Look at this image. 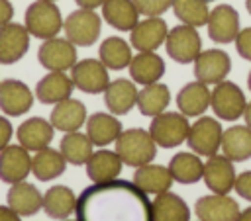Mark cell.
<instances>
[{
	"instance_id": "obj_9",
	"label": "cell",
	"mask_w": 251,
	"mask_h": 221,
	"mask_svg": "<svg viewBox=\"0 0 251 221\" xmlns=\"http://www.w3.org/2000/svg\"><path fill=\"white\" fill-rule=\"evenodd\" d=\"M37 61L47 70H71L76 63V45H73L67 37H51L39 45Z\"/></svg>"
},
{
	"instance_id": "obj_13",
	"label": "cell",
	"mask_w": 251,
	"mask_h": 221,
	"mask_svg": "<svg viewBox=\"0 0 251 221\" xmlns=\"http://www.w3.org/2000/svg\"><path fill=\"white\" fill-rule=\"evenodd\" d=\"M167 33L169 25L161 16H147L129 31V45L137 51H157L161 45H165Z\"/></svg>"
},
{
	"instance_id": "obj_46",
	"label": "cell",
	"mask_w": 251,
	"mask_h": 221,
	"mask_svg": "<svg viewBox=\"0 0 251 221\" xmlns=\"http://www.w3.org/2000/svg\"><path fill=\"white\" fill-rule=\"evenodd\" d=\"M235 221H251V205L245 207L243 211H239V215L235 217Z\"/></svg>"
},
{
	"instance_id": "obj_33",
	"label": "cell",
	"mask_w": 251,
	"mask_h": 221,
	"mask_svg": "<svg viewBox=\"0 0 251 221\" xmlns=\"http://www.w3.org/2000/svg\"><path fill=\"white\" fill-rule=\"evenodd\" d=\"M76 209V196L69 186H51L43 194V211L51 219H67Z\"/></svg>"
},
{
	"instance_id": "obj_22",
	"label": "cell",
	"mask_w": 251,
	"mask_h": 221,
	"mask_svg": "<svg viewBox=\"0 0 251 221\" xmlns=\"http://www.w3.org/2000/svg\"><path fill=\"white\" fill-rule=\"evenodd\" d=\"M127 68H129V78L135 84L147 86L163 78L165 61L155 51H137V55L131 57V63Z\"/></svg>"
},
{
	"instance_id": "obj_40",
	"label": "cell",
	"mask_w": 251,
	"mask_h": 221,
	"mask_svg": "<svg viewBox=\"0 0 251 221\" xmlns=\"http://www.w3.org/2000/svg\"><path fill=\"white\" fill-rule=\"evenodd\" d=\"M235 49L241 59L251 61V27L239 29V33L235 37Z\"/></svg>"
},
{
	"instance_id": "obj_20",
	"label": "cell",
	"mask_w": 251,
	"mask_h": 221,
	"mask_svg": "<svg viewBox=\"0 0 251 221\" xmlns=\"http://www.w3.org/2000/svg\"><path fill=\"white\" fill-rule=\"evenodd\" d=\"M49 121L57 131H63V133L78 131L86 123V106L76 98H67L55 104V108L51 110Z\"/></svg>"
},
{
	"instance_id": "obj_48",
	"label": "cell",
	"mask_w": 251,
	"mask_h": 221,
	"mask_svg": "<svg viewBox=\"0 0 251 221\" xmlns=\"http://www.w3.org/2000/svg\"><path fill=\"white\" fill-rule=\"evenodd\" d=\"M245 8H247V12L251 14V0H245Z\"/></svg>"
},
{
	"instance_id": "obj_11",
	"label": "cell",
	"mask_w": 251,
	"mask_h": 221,
	"mask_svg": "<svg viewBox=\"0 0 251 221\" xmlns=\"http://www.w3.org/2000/svg\"><path fill=\"white\" fill-rule=\"evenodd\" d=\"M208 37L214 43H233L239 33V14L229 4H218L210 10L208 22Z\"/></svg>"
},
{
	"instance_id": "obj_29",
	"label": "cell",
	"mask_w": 251,
	"mask_h": 221,
	"mask_svg": "<svg viewBox=\"0 0 251 221\" xmlns=\"http://www.w3.org/2000/svg\"><path fill=\"white\" fill-rule=\"evenodd\" d=\"M222 155L231 162H243L251 158V129L247 125H231L222 135Z\"/></svg>"
},
{
	"instance_id": "obj_19",
	"label": "cell",
	"mask_w": 251,
	"mask_h": 221,
	"mask_svg": "<svg viewBox=\"0 0 251 221\" xmlns=\"http://www.w3.org/2000/svg\"><path fill=\"white\" fill-rule=\"evenodd\" d=\"M137 86L133 80L116 78L104 90V104L114 115H126L137 104Z\"/></svg>"
},
{
	"instance_id": "obj_44",
	"label": "cell",
	"mask_w": 251,
	"mask_h": 221,
	"mask_svg": "<svg viewBox=\"0 0 251 221\" xmlns=\"http://www.w3.org/2000/svg\"><path fill=\"white\" fill-rule=\"evenodd\" d=\"M0 221H22V217L10 205H0Z\"/></svg>"
},
{
	"instance_id": "obj_6",
	"label": "cell",
	"mask_w": 251,
	"mask_h": 221,
	"mask_svg": "<svg viewBox=\"0 0 251 221\" xmlns=\"http://www.w3.org/2000/svg\"><path fill=\"white\" fill-rule=\"evenodd\" d=\"M245 106H247L245 94L235 82L222 80L214 84V90L210 96V108L214 110L216 117H220L222 121H235L243 117Z\"/></svg>"
},
{
	"instance_id": "obj_45",
	"label": "cell",
	"mask_w": 251,
	"mask_h": 221,
	"mask_svg": "<svg viewBox=\"0 0 251 221\" xmlns=\"http://www.w3.org/2000/svg\"><path fill=\"white\" fill-rule=\"evenodd\" d=\"M78 8H86V10H96V8H102V4L106 0H75Z\"/></svg>"
},
{
	"instance_id": "obj_12",
	"label": "cell",
	"mask_w": 251,
	"mask_h": 221,
	"mask_svg": "<svg viewBox=\"0 0 251 221\" xmlns=\"http://www.w3.org/2000/svg\"><path fill=\"white\" fill-rule=\"evenodd\" d=\"M231 70V59L224 49H206L194 59V76L204 84H218L226 80Z\"/></svg>"
},
{
	"instance_id": "obj_34",
	"label": "cell",
	"mask_w": 251,
	"mask_h": 221,
	"mask_svg": "<svg viewBox=\"0 0 251 221\" xmlns=\"http://www.w3.org/2000/svg\"><path fill=\"white\" fill-rule=\"evenodd\" d=\"M169 104H171V90L163 82L147 84L137 92V104L135 106H137L141 115L155 117V115L163 113Z\"/></svg>"
},
{
	"instance_id": "obj_21",
	"label": "cell",
	"mask_w": 251,
	"mask_h": 221,
	"mask_svg": "<svg viewBox=\"0 0 251 221\" xmlns=\"http://www.w3.org/2000/svg\"><path fill=\"white\" fill-rule=\"evenodd\" d=\"M84 166H86V176L90 178V182L102 184V182L116 180L124 168V162L116 151L100 149V151H94L90 155V158L86 160Z\"/></svg>"
},
{
	"instance_id": "obj_51",
	"label": "cell",
	"mask_w": 251,
	"mask_h": 221,
	"mask_svg": "<svg viewBox=\"0 0 251 221\" xmlns=\"http://www.w3.org/2000/svg\"><path fill=\"white\" fill-rule=\"evenodd\" d=\"M206 2H214V0H206Z\"/></svg>"
},
{
	"instance_id": "obj_41",
	"label": "cell",
	"mask_w": 251,
	"mask_h": 221,
	"mask_svg": "<svg viewBox=\"0 0 251 221\" xmlns=\"http://www.w3.org/2000/svg\"><path fill=\"white\" fill-rule=\"evenodd\" d=\"M233 190L237 192L239 198L251 201V170H245V172H239L235 176V184H233Z\"/></svg>"
},
{
	"instance_id": "obj_7",
	"label": "cell",
	"mask_w": 251,
	"mask_h": 221,
	"mask_svg": "<svg viewBox=\"0 0 251 221\" xmlns=\"http://www.w3.org/2000/svg\"><path fill=\"white\" fill-rule=\"evenodd\" d=\"M165 49L167 55L178 63V65H188L194 63V59L200 55L202 51V39L200 33L196 31V27L180 23L175 25L173 29H169L167 39H165Z\"/></svg>"
},
{
	"instance_id": "obj_52",
	"label": "cell",
	"mask_w": 251,
	"mask_h": 221,
	"mask_svg": "<svg viewBox=\"0 0 251 221\" xmlns=\"http://www.w3.org/2000/svg\"><path fill=\"white\" fill-rule=\"evenodd\" d=\"M51 2H55V0H51Z\"/></svg>"
},
{
	"instance_id": "obj_24",
	"label": "cell",
	"mask_w": 251,
	"mask_h": 221,
	"mask_svg": "<svg viewBox=\"0 0 251 221\" xmlns=\"http://www.w3.org/2000/svg\"><path fill=\"white\" fill-rule=\"evenodd\" d=\"M53 133H55V127L51 125V121H47L43 117H29L18 127L16 137L22 147L37 153L51 145Z\"/></svg>"
},
{
	"instance_id": "obj_39",
	"label": "cell",
	"mask_w": 251,
	"mask_h": 221,
	"mask_svg": "<svg viewBox=\"0 0 251 221\" xmlns=\"http://www.w3.org/2000/svg\"><path fill=\"white\" fill-rule=\"evenodd\" d=\"M139 16H163L171 6L173 0H133Z\"/></svg>"
},
{
	"instance_id": "obj_49",
	"label": "cell",
	"mask_w": 251,
	"mask_h": 221,
	"mask_svg": "<svg viewBox=\"0 0 251 221\" xmlns=\"http://www.w3.org/2000/svg\"><path fill=\"white\" fill-rule=\"evenodd\" d=\"M247 86H249V90H251V70H249V76H247Z\"/></svg>"
},
{
	"instance_id": "obj_8",
	"label": "cell",
	"mask_w": 251,
	"mask_h": 221,
	"mask_svg": "<svg viewBox=\"0 0 251 221\" xmlns=\"http://www.w3.org/2000/svg\"><path fill=\"white\" fill-rule=\"evenodd\" d=\"M222 135H224V129L216 117L200 115L194 123H190L186 143L192 153L200 156H212L220 151Z\"/></svg>"
},
{
	"instance_id": "obj_37",
	"label": "cell",
	"mask_w": 251,
	"mask_h": 221,
	"mask_svg": "<svg viewBox=\"0 0 251 221\" xmlns=\"http://www.w3.org/2000/svg\"><path fill=\"white\" fill-rule=\"evenodd\" d=\"M59 151L69 164L80 166V164H86V160L94 153V145L86 133L71 131V133H65V137L61 139Z\"/></svg>"
},
{
	"instance_id": "obj_4",
	"label": "cell",
	"mask_w": 251,
	"mask_h": 221,
	"mask_svg": "<svg viewBox=\"0 0 251 221\" xmlns=\"http://www.w3.org/2000/svg\"><path fill=\"white\" fill-rule=\"evenodd\" d=\"M188 129H190V123L184 113L167 111V110L151 117V125H149V133L157 143V147L161 149H173L182 145L188 137Z\"/></svg>"
},
{
	"instance_id": "obj_18",
	"label": "cell",
	"mask_w": 251,
	"mask_h": 221,
	"mask_svg": "<svg viewBox=\"0 0 251 221\" xmlns=\"http://www.w3.org/2000/svg\"><path fill=\"white\" fill-rule=\"evenodd\" d=\"M33 106V94L29 86L16 78H6L0 82V110L10 115L18 117L29 111Z\"/></svg>"
},
{
	"instance_id": "obj_28",
	"label": "cell",
	"mask_w": 251,
	"mask_h": 221,
	"mask_svg": "<svg viewBox=\"0 0 251 221\" xmlns=\"http://www.w3.org/2000/svg\"><path fill=\"white\" fill-rule=\"evenodd\" d=\"M173 176L169 172V166H163V164H153V162H147L143 166H137L135 172H133V184L137 188H141L147 196L153 194H163L167 192L171 186H173Z\"/></svg>"
},
{
	"instance_id": "obj_3",
	"label": "cell",
	"mask_w": 251,
	"mask_h": 221,
	"mask_svg": "<svg viewBox=\"0 0 251 221\" xmlns=\"http://www.w3.org/2000/svg\"><path fill=\"white\" fill-rule=\"evenodd\" d=\"M25 27L37 39H51L63 29V16L55 2L35 0L25 10Z\"/></svg>"
},
{
	"instance_id": "obj_30",
	"label": "cell",
	"mask_w": 251,
	"mask_h": 221,
	"mask_svg": "<svg viewBox=\"0 0 251 221\" xmlns=\"http://www.w3.org/2000/svg\"><path fill=\"white\" fill-rule=\"evenodd\" d=\"M102 18L118 31H131L139 22V12L133 0H106L102 4Z\"/></svg>"
},
{
	"instance_id": "obj_5",
	"label": "cell",
	"mask_w": 251,
	"mask_h": 221,
	"mask_svg": "<svg viewBox=\"0 0 251 221\" xmlns=\"http://www.w3.org/2000/svg\"><path fill=\"white\" fill-rule=\"evenodd\" d=\"M65 37L76 47H90L98 41L102 31V18L94 10L78 8L63 20Z\"/></svg>"
},
{
	"instance_id": "obj_32",
	"label": "cell",
	"mask_w": 251,
	"mask_h": 221,
	"mask_svg": "<svg viewBox=\"0 0 251 221\" xmlns=\"http://www.w3.org/2000/svg\"><path fill=\"white\" fill-rule=\"evenodd\" d=\"M151 205H153V221H190L188 203L171 190L157 194Z\"/></svg>"
},
{
	"instance_id": "obj_53",
	"label": "cell",
	"mask_w": 251,
	"mask_h": 221,
	"mask_svg": "<svg viewBox=\"0 0 251 221\" xmlns=\"http://www.w3.org/2000/svg\"><path fill=\"white\" fill-rule=\"evenodd\" d=\"M198 221H200V219H198Z\"/></svg>"
},
{
	"instance_id": "obj_1",
	"label": "cell",
	"mask_w": 251,
	"mask_h": 221,
	"mask_svg": "<svg viewBox=\"0 0 251 221\" xmlns=\"http://www.w3.org/2000/svg\"><path fill=\"white\" fill-rule=\"evenodd\" d=\"M76 221H153L149 196L133 180L92 184L76 198Z\"/></svg>"
},
{
	"instance_id": "obj_26",
	"label": "cell",
	"mask_w": 251,
	"mask_h": 221,
	"mask_svg": "<svg viewBox=\"0 0 251 221\" xmlns=\"http://www.w3.org/2000/svg\"><path fill=\"white\" fill-rule=\"evenodd\" d=\"M75 90V84H73V78L67 76L65 72H59V70H49V74H45L37 86H35V98L41 102V104H59L67 98H71Z\"/></svg>"
},
{
	"instance_id": "obj_14",
	"label": "cell",
	"mask_w": 251,
	"mask_h": 221,
	"mask_svg": "<svg viewBox=\"0 0 251 221\" xmlns=\"http://www.w3.org/2000/svg\"><path fill=\"white\" fill-rule=\"evenodd\" d=\"M239 211V203L229 194L202 196L194 203V215L200 221H235Z\"/></svg>"
},
{
	"instance_id": "obj_10",
	"label": "cell",
	"mask_w": 251,
	"mask_h": 221,
	"mask_svg": "<svg viewBox=\"0 0 251 221\" xmlns=\"http://www.w3.org/2000/svg\"><path fill=\"white\" fill-rule=\"evenodd\" d=\"M71 78L75 88L86 94H104L106 86L110 84L108 68L100 59H82L76 61L71 68Z\"/></svg>"
},
{
	"instance_id": "obj_36",
	"label": "cell",
	"mask_w": 251,
	"mask_h": 221,
	"mask_svg": "<svg viewBox=\"0 0 251 221\" xmlns=\"http://www.w3.org/2000/svg\"><path fill=\"white\" fill-rule=\"evenodd\" d=\"M131 45L118 37V35H112V37H106L102 43H100V49H98V59L104 63V66L108 70H122L126 66H129L131 63Z\"/></svg>"
},
{
	"instance_id": "obj_17",
	"label": "cell",
	"mask_w": 251,
	"mask_h": 221,
	"mask_svg": "<svg viewBox=\"0 0 251 221\" xmlns=\"http://www.w3.org/2000/svg\"><path fill=\"white\" fill-rule=\"evenodd\" d=\"M31 172V156L25 147L8 145L0 151V180L6 184H16L27 178Z\"/></svg>"
},
{
	"instance_id": "obj_25",
	"label": "cell",
	"mask_w": 251,
	"mask_h": 221,
	"mask_svg": "<svg viewBox=\"0 0 251 221\" xmlns=\"http://www.w3.org/2000/svg\"><path fill=\"white\" fill-rule=\"evenodd\" d=\"M8 205L20 215V217H29L35 215L43 207V194L29 182L22 180L10 186L6 194Z\"/></svg>"
},
{
	"instance_id": "obj_42",
	"label": "cell",
	"mask_w": 251,
	"mask_h": 221,
	"mask_svg": "<svg viewBox=\"0 0 251 221\" xmlns=\"http://www.w3.org/2000/svg\"><path fill=\"white\" fill-rule=\"evenodd\" d=\"M12 133H14V129H12V123L8 121V117L0 115V151L10 145Z\"/></svg>"
},
{
	"instance_id": "obj_43",
	"label": "cell",
	"mask_w": 251,
	"mask_h": 221,
	"mask_svg": "<svg viewBox=\"0 0 251 221\" xmlns=\"http://www.w3.org/2000/svg\"><path fill=\"white\" fill-rule=\"evenodd\" d=\"M14 18V6L10 0H0V25L12 22Z\"/></svg>"
},
{
	"instance_id": "obj_47",
	"label": "cell",
	"mask_w": 251,
	"mask_h": 221,
	"mask_svg": "<svg viewBox=\"0 0 251 221\" xmlns=\"http://www.w3.org/2000/svg\"><path fill=\"white\" fill-rule=\"evenodd\" d=\"M243 119H245V125L251 129V102H247V106H245V111H243Z\"/></svg>"
},
{
	"instance_id": "obj_31",
	"label": "cell",
	"mask_w": 251,
	"mask_h": 221,
	"mask_svg": "<svg viewBox=\"0 0 251 221\" xmlns=\"http://www.w3.org/2000/svg\"><path fill=\"white\" fill-rule=\"evenodd\" d=\"M169 172L178 184H196L204 176V162L196 153H176L169 160Z\"/></svg>"
},
{
	"instance_id": "obj_50",
	"label": "cell",
	"mask_w": 251,
	"mask_h": 221,
	"mask_svg": "<svg viewBox=\"0 0 251 221\" xmlns=\"http://www.w3.org/2000/svg\"><path fill=\"white\" fill-rule=\"evenodd\" d=\"M61 221H76V219H69V217H67V219H61Z\"/></svg>"
},
{
	"instance_id": "obj_38",
	"label": "cell",
	"mask_w": 251,
	"mask_h": 221,
	"mask_svg": "<svg viewBox=\"0 0 251 221\" xmlns=\"http://www.w3.org/2000/svg\"><path fill=\"white\" fill-rule=\"evenodd\" d=\"M173 12L175 16L192 27H202L208 22L210 8L206 0H173Z\"/></svg>"
},
{
	"instance_id": "obj_27",
	"label": "cell",
	"mask_w": 251,
	"mask_h": 221,
	"mask_svg": "<svg viewBox=\"0 0 251 221\" xmlns=\"http://www.w3.org/2000/svg\"><path fill=\"white\" fill-rule=\"evenodd\" d=\"M86 135L96 147H106L110 143H116V139L122 133V123L114 113L96 111L86 117Z\"/></svg>"
},
{
	"instance_id": "obj_35",
	"label": "cell",
	"mask_w": 251,
	"mask_h": 221,
	"mask_svg": "<svg viewBox=\"0 0 251 221\" xmlns=\"http://www.w3.org/2000/svg\"><path fill=\"white\" fill-rule=\"evenodd\" d=\"M67 168V160L61 151L45 147L31 156V172L39 182H49L59 178Z\"/></svg>"
},
{
	"instance_id": "obj_15",
	"label": "cell",
	"mask_w": 251,
	"mask_h": 221,
	"mask_svg": "<svg viewBox=\"0 0 251 221\" xmlns=\"http://www.w3.org/2000/svg\"><path fill=\"white\" fill-rule=\"evenodd\" d=\"M235 168L233 162L224 155H212L204 162V184L212 194H229L235 184Z\"/></svg>"
},
{
	"instance_id": "obj_2",
	"label": "cell",
	"mask_w": 251,
	"mask_h": 221,
	"mask_svg": "<svg viewBox=\"0 0 251 221\" xmlns=\"http://www.w3.org/2000/svg\"><path fill=\"white\" fill-rule=\"evenodd\" d=\"M118 156L126 166L137 168L147 162H153L157 155V143L153 141L151 133L141 129V127H129L122 129L120 137L116 139V149Z\"/></svg>"
},
{
	"instance_id": "obj_16",
	"label": "cell",
	"mask_w": 251,
	"mask_h": 221,
	"mask_svg": "<svg viewBox=\"0 0 251 221\" xmlns=\"http://www.w3.org/2000/svg\"><path fill=\"white\" fill-rule=\"evenodd\" d=\"M29 49V31L22 23L8 22L0 25V63L14 65Z\"/></svg>"
},
{
	"instance_id": "obj_23",
	"label": "cell",
	"mask_w": 251,
	"mask_h": 221,
	"mask_svg": "<svg viewBox=\"0 0 251 221\" xmlns=\"http://www.w3.org/2000/svg\"><path fill=\"white\" fill-rule=\"evenodd\" d=\"M210 96L212 90L208 88V84L200 80L188 82L176 94V108L186 117H200L210 108Z\"/></svg>"
}]
</instances>
